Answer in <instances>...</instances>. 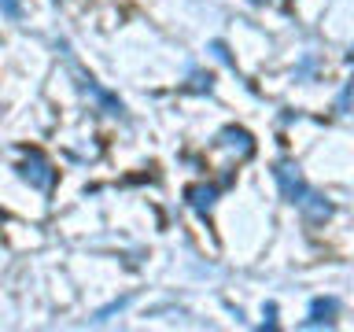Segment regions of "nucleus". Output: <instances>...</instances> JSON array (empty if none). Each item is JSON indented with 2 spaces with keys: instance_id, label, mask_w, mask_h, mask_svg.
<instances>
[{
  "instance_id": "obj_11",
  "label": "nucleus",
  "mask_w": 354,
  "mask_h": 332,
  "mask_svg": "<svg viewBox=\"0 0 354 332\" xmlns=\"http://www.w3.org/2000/svg\"><path fill=\"white\" fill-rule=\"evenodd\" d=\"M347 59H351V63H354V48H351V52H347Z\"/></svg>"
},
{
  "instance_id": "obj_8",
  "label": "nucleus",
  "mask_w": 354,
  "mask_h": 332,
  "mask_svg": "<svg viewBox=\"0 0 354 332\" xmlns=\"http://www.w3.org/2000/svg\"><path fill=\"white\" fill-rule=\"evenodd\" d=\"M0 11H4L8 19H19L22 15V8H19V0H0Z\"/></svg>"
},
{
  "instance_id": "obj_3",
  "label": "nucleus",
  "mask_w": 354,
  "mask_h": 332,
  "mask_svg": "<svg viewBox=\"0 0 354 332\" xmlns=\"http://www.w3.org/2000/svg\"><path fill=\"white\" fill-rule=\"evenodd\" d=\"M218 144H221V148H229V151H236L240 159H251V155H254L251 133H248V129H236V126L221 129V133H218Z\"/></svg>"
},
{
  "instance_id": "obj_10",
  "label": "nucleus",
  "mask_w": 354,
  "mask_h": 332,
  "mask_svg": "<svg viewBox=\"0 0 354 332\" xmlns=\"http://www.w3.org/2000/svg\"><path fill=\"white\" fill-rule=\"evenodd\" d=\"M192 82H196L192 89H210V82H214V77H210V74H196Z\"/></svg>"
},
{
  "instance_id": "obj_5",
  "label": "nucleus",
  "mask_w": 354,
  "mask_h": 332,
  "mask_svg": "<svg viewBox=\"0 0 354 332\" xmlns=\"http://www.w3.org/2000/svg\"><path fill=\"white\" fill-rule=\"evenodd\" d=\"M185 199L196 214L207 218V210L214 207V199H218V185H192V188H185Z\"/></svg>"
},
{
  "instance_id": "obj_13",
  "label": "nucleus",
  "mask_w": 354,
  "mask_h": 332,
  "mask_svg": "<svg viewBox=\"0 0 354 332\" xmlns=\"http://www.w3.org/2000/svg\"><path fill=\"white\" fill-rule=\"evenodd\" d=\"M259 4H266V0H259Z\"/></svg>"
},
{
  "instance_id": "obj_2",
  "label": "nucleus",
  "mask_w": 354,
  "mask_h": 332,
  "mask_svg": "<svg viewBox=\"0 0 354 332\" xmlns=\"http://www.w3.org/2000/svg\"><path fill=\"white\" fill-rule=\"evenodd\" d=\"M277 185H281V196L288 199V203H303L306 199V192H310V185H306V177H303V170H299V166L292 163V159H281L277 163Z\"/></svg>"
},
{
  "instance_id": "obj_12",
  "label": "nucleus",
  "mask_w": 354,
  "mask_h": 332,
  "mask_svg": "<svg viewBox=\"0 0 354 332\" xmlns=\"http://www.w3.org/2000/svg\"><path fill=\"white\" fill-rule=\"evenodd\" d=\"M0 221H4V210H0Z\"/></svg>"
},
{
  "instance_id": "obj_6",
  "label": "nucleus",
  "mask_w": 354,
  "mask_h": 332,
  "mask_svg": "<svg viewBox=\"0 0 354 332\" xmlns=\"http://www.w3.org/2000/svg\"><path fill=\"white\" fill-rule=\"evenodd\" d=\"M82 89H85V93L96 100L100 107L107 111V115H122V111H126V107H122V100H115V96L107 93V89H100V85L93 82V77H82Z\"/></svg>"
},
{
  "instance_id": "obj_1",
  "label": "nucleus",
  "mask_w": 354,
  "mask_h": 332,
  "mask_svg": "<svg viewBox=\"0 0 354 332\" xmlns=\"http://www.w3.org/2000/svg\"><path fill=\"white\" fill-rule=\"evenodd\" d=\"M19 177L26 181L30 188H37V192H52L55 188V166L48 163V155L44 151H37V148H30V151H22V159H19Z\"/></svg>"
},
{
  "instance_id": "obj_9",
  "label": "nucleus",
  "mask_w": 354,
  "mask_h": 332,
  "mask_svg": "<svg viewBox=\"0 0 354 332\" xmlns=\"http://www.w3.org/2000/svg\"><path fill=\"white\" fill-rule=\"evenodd\" d=\"M210 48H214V55H218L221 63H232V55H229V48H225V44H221V41H214V44H210Z\"/></svg>"
},
{
  "instance_id": "obj_4",
  "label": "nucleus",
  "mask_w": 354,
  "mask_h": 332,
  "mask_svg": "<svg viewBox=\"0 0 354 332\" xmlns=\"http://www.w3.org/2000/svg\"><path fill=\"white\" fill-rule=\"evenodd\" d=\"M299 210H303V218L310 221V225H321V221L332 218V203H328V199L321 196V192H314V188L306 192V199L299 203Z\"/></svg>"
},
{
  "instance_id": "obj_7",
  "label": "nucleus",
  "mask_w": 354,
  "mask_h": 332,
  "mask_svg": "<svg viewBox=\"0 0 354 332\" xmlns=\"http://www.w3.org/2000/svg\"><path fill=\"white\" fill-rule=\"evenodd\" d=\"M336 310H339L336 299H314V306H310V321H306V325H328V321L336 317Z\"/></svg>"
}]
</instances>
